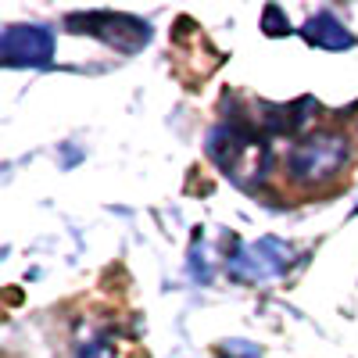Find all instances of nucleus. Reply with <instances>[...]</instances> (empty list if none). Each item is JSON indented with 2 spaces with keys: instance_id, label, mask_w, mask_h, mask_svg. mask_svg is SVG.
Wrapping results in <instances>:
<instances>
[{
  "instance_id": "obj_7",
  "label": "nucleus",
  "mask_w": 358,
  "mask_h": 358,
  "mask_svg": "<svg viewBox=\"0 0 358 358\" xmlns=\"http://www.w3.org/2000/svg\"><path fill=\"white\" fill-rule=\"evenodd\" d=\"M262 29H265V36H287L290 33V22H287V15L276 4H268L262 11Z\"/></svg>"
},
{
  "instance_id": "obj_5",
  "label": "nucleus",
  "mask_w": 358,
  "mask_h": 358,
  "mask_svg": "<svg viewBox=\"0 0 358 358\" xmlns=\"http://www.w3.org/2000/svg\"><path fill=\"white\" fill-rule=\"evenodd\" d=\"M50 54H54V36L40 25H11L4 33V40H0V57L11 69L47 65Z\"/></svg>"
},
{
  "instance_id": "obj_2",
  "label": "nucleus",
  "mask_w": 358,
  "mask_h": 358,
  "mask_svg": "<svg viewBox=\"0 0 358 358\" xmlns=\"http://www.w3.org/2000/svg\"><path fill=\"white\" fill-rule=\"evenodd\" d=\"M351 140L348 133L341 129H315V133H305L297 140L287 158H283V172L294 187L301 190H319L326 183L341 179L351 165Z\"/></svg>"
},
{
  "instance_id": "obj_4",
  "label": "nucleus",
  "mask_w": 358,
  "mask_h": 358,
  "mask_svg": "<svg viewBox=\"0 0 358 358\" xmlns=\"http://www.w3.org/2000/svg\"><path fill=\"white\" fill-rule=\"evenodd\" d=\"M290 248L280 244V241H258V244H248L236 255H229L226 262V273L236 280V283H265L280 276L283 268L290 265Z\"/></svg>"
},
{
  "instance_id": "obj_3",
  "label": "nucleus",
  "mask_w": 358,
  "mask_h": 358,
  "mask_svg": "<svg viewBox=\"0 0 358 358\" xmlns=\"http://www.w3.org/2000/svg\"><path fill=\"white\" fill-rule=\"evenodd\" d=\"M72 33H90L104 40L108 47L122 50V54H133L140 50L147 40H151V25L133 18V15H111V11H90V15H72L65 22Z\"/></svg>"
},
{
  "instance_id": "obj_1",
  "label": "nucleus",
  "mask_w": 358,
  "mask_h": 358,
  "mask_svg": "<svg viewBox=\"0 0 358 358\" xmlns=\"http://www.w3.org/2000/svg\"><path fill=\"white\" fill-rule=\"evenodd\" d=\"M208 158H212L233 183L262 187L273 169V147L268 136L255 126L251 115H229L208 133Z\"/></svg>"
},
{
  "instance_id": "obj_6",
  "label": "nucleus",
  "mask_w": 358,
  "mask_h": 358,
  "mask_svg": "<svg viewBox=\"0 0 358 358\" xmlns=\"http://www.w3.org/2000/svg\"><path fill=\"white\" fill-rule=\"evenodd\" d=\"M301 36L312 43V47H322V50H348L355 47V36L348 33V29L334 18V15H312L301 29Z\"/></svg>"
}]
</instances>
